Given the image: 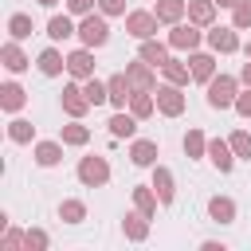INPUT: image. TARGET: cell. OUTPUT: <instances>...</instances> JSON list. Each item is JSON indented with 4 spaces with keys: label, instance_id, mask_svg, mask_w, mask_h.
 Masks as SVG:
<instances>
[{
    "label": "cell",
    "instance_id": "6",
    "mask_svg": "<svg viewBox=\"0 0 251 251\" xmlns=\"http://www.w3.org/2000/svg\"><path fill=\"white\" fill-rule=\"evenodd\" d=\"M78 180L86 184V188H102L106 180H110V161L106 157H98V153H90V157H82L78 161Z\"/></svg>",
    "mask_w": 251,
    "mask_h": 251
},
{
    "label": "cell",
    "instance_id": "36",
    "mask_svg": "<svg viewBox=\"0 0 251 251\" xmlns=\"http://www.w3.org/2000/svg\"><path fill=\"white\" fill-rule=\"evenodd\" d=\"M24 247H27V251H47V247H51V235H47L43 227H27V231H24Z\"/></svg>",
    "mask_w": 251,
    "mask_h": 251
},
{
    "label": "cell",
    "instance_id": "29",
    "mask_svg": "<svg viewBox=\"0 0 251 251\" xmlns=\"http://www.w3.org/2000/svg\"><path fill=\"white\" fill-rule=\"evenodd\" d=\"M153 110H157L153 90H133V98H129V114H133L137 122H145V118H153Z\"/></svg>",
    "mask_w": 251,
    "mask_h": 251
},
{
    "label": "cell",
    "instance_id": "12",
    "mask_svg": "<svg viewBox=\"0 0 251 251\" xmlns=\"http://www.w3.org/2000/svg\"><path fill=\"white\" fill-rule=\"evenodd\" d=\"M106 90H110V106H114V110H129L133 82L126 78V71H122V75H110V78H106Z\"/></svg>",
    "mask_w": 251,
    "mask_h": 251
},
{
    "label": "cell",
    "instance_id": "32",
    "mask_svg": "<svg viewBox=\"0 0 251 251\" xmlns=\"http://www.w3.org/2000/svg\"><path fill=\"white\" fill-rule=\"evenodd\" d=\"M31 137H35V126H31L27 118L12 114V122H8V141H12V145H27Z\"/></svg>",
    "mask_w": 251,
    "mask_h": 251
},
{
    "label": "cell",
    "instance_id": "3",
    "mask_svg": "<svg viewBox=\"0 0 251 251\" xmlns=\"http://www.w3.org/2000/svg\"><path fill=\"white\" fill-rule=\"evenodd\" d=\"M165 39H169V47H173V51H188V55H192V51H200V43H204V27H196L192 20H188V24L180 20V24H173V27H169V35H165Z\"/></svg>",
    "mask_w": 251,
    "mask_h": 251
},
{
    "label": "cell",
    "instance_id": "5",
    "mask_svg": "<svg viewBox=\"0 0 251 251\" xmlns=\"http://www.w3.org/2000/svg\"><path fill=\"white\" fill-rule=\"evenodd\" d=\"M153 98H157V114H165V118H180L184 106H188L184 86H176V82H161V86L153 90Z\"/></svg>",
    "mask_w": 251,
    "mask_h": 251
},
{
    "label": "cell",
    "instance_id": "31",
    "mask_svg": "<svg viewBox=\"0 0 251 251\" xmlns=\"http://www.w3.org/2000/svg\"><path fill=\"white\" fill-rule=\"evenodd\" d=\"M31 31H35V24H31V16L27 12H12L8 16V39H31Z\"/></svg>",
    "mask_w": 251,
    "mask_h": 251
},
{
    "label": "cell",
    "instance_id": "45",
    "mask_svg": "<svg viewBox=\"0 0 251 251\" xmlns=\"http://www.w3.org/2000/svg\"><path fill=\"white\" fill-rule=\"evenodd\" d=\"M35 4H39V8H55L59 0H35Z\"/></svg>",
    "mask_w": 251,
    "mask_h": 251
},
{
    "label": "cell",
    "instance_id": "24",
    "mask_svg": "<svg viewBox=\"0 0 251 251\" xmlns=\"http://www.w3.org/2000/svg\"><path fill=\"white\" fill-rule=\"evenodd\" d=\"M161 75H165V82H176V86H188L192 82V67L184 59H176V55H169L161 63Z\"/></svg>",
    "mask_w": 251,
    "mask_h": 251
},
{
    "label": "cell",
    "instance_id": "38",
    "mask_svg": "<svg viewBox=\"0 0 251 251\" xmlns=\"http://www.w3.org/2000/svg\"><path fill=\"white\" fill-rule=\"evenodd\" d=\"M231 27H251V0H239L235 8H231Z\"/></svg>",
    "mask_w": 251,
    "mask_h": 251
},
{
    "label": "cell",
    "instance_id": "23",
    "mask_svg": "<svg viewBox=\"0 0 251 251\" xmlns=\"http://www.w3.org/2000/svg\"><path fill=\"white\" fill-rule=\"evenodd\" d=\"M169 51H173V47H169V39H157V35H153V39H141L137 59H145V63H153V67H161V63L169 59Z\"/></svg>",
    "mask_w": 251,
    "mask_h": 251
},
{
    "label": "cell",
    "instance_id": "27",
    "mask_svg": "<svg viewBox=\"0 0 251 251\" xmlns=\"http://www.w3.org/2000/svg\"><path fill=\"white\" fill-rule=\"evenodd\" d=\"M106 126H110V137H118V141H122V137H133V133H137V118H133L129 110H114V118H110Z\"/></svg>",
    "mask_w": 251,
    "mask_h": 251
},
{
    "label": "cell",
    "instance_id": "25",
    "mask_svg": "<svg viewBox=\"0 0 251 251\" xmlns=\"http://www.w3.org/2000/svg\"><path fill=\"white\" fill-rule=\"evenodd\" d=\"M35 165L39 169H55L59 161H63V141H35Z\"/></svg>",
    "mask_w": 251,
    "mask_h": 251
},
{
    "label": "cell",
    "instance_id": "35",
    "mask_svg": "<svg viewBox=\"0 0 251 251\" xmlns=\"http://www.w3.org/2000/svg\"><path fill=\"white\" fill-rule=\"evenodd\" d=\"M59 220L63 224H82L86 220V204L82 200H63L59 204Z\"/></svg>",
    "mask_w": 251,
    "mask_h": 251
},
{
    "label": "cell",
    "instance_id": "26",
    "mask_svg": "<svg viewBox=\"0 0 251 251\" xmlns=\"http://www.w3.org/2000/svg\"><path fill=\"white\" fill-rule=\"evenodd\" d=\"M216 0H188V20L196 24V27H212L216 24Z\"/></svg>",
    "mask_w": 251,
    "mask_h": 251
},
{
    "label": "cell",
    "instance_id": "7",
    "mask_svg": "<svg viewBox=\"0 0 251 251\" xmlns=\"http://www.w3.org/2000/svg\"><path fill=\"white\" fill-rule=\"evenodd\" d=\"M157 27H161V20H157V12H153V8H149V12H145V8L126 12V31H129L137 43H141V39H153V35H157Z\"/></svg>",
    "mask_w": 251,
    "mask_h": 251
},
{
    "label": "cell",
    "instance_id": "34",
    "mask_svg": "<svg viewBox=\"0 0 251 251\" xmlns=\"http://www.w3.org/2000/svg\"><path fill=\"white\" fill-rule=\"evenodd\" d=\"M82 90H86V98H90V106H102V102H110V90H106V82L102 78H82Z\"/></svg>",
    "mask_w": 251,
    "mask_h": 251
},
{
    "label": "cell",
    "instance_id": "4",
    "mask_svg": "<svg viewBox=\"0 0 251 251\" xmlns=\"http://www.w3.org/2000/svg\"><path fill=\"white\" fill-rule=\"evenodd\" d=\"M204 43H208V51H216V55H235V51L243 47V43H239V27H231V24H227V27H224V24H220V27H216V24L204 27Z\"/></svg>",
    "mask_w": 251,
    "mask_h": 251
},
{
    "label": "cell",
    "instance_id": "2",
    "mask_svg": "<svg viewBox=\"0 0 251 251\" xmlns=\"http://www.w3.org/2000/svg\"><path fill=\"white\" fill-rule=\"evenodd\" d=\"M110 16H94V12H86V16H78V43L82 47H106V39H110V24H106Z\"/></svg>",
    "mask_w": 251,
    "mask_h": 251
},
{
    "label": "cell",
    "instance_id": "16",
    "mask_svg": "<svg viewBox=\"0 0 251 251\" xmlns=\"http://www.w3.org/2000/svg\"><path fill=\"white\" fill-rule=\"evenodd\" d=\"M35 67H39V75L59 78V75L67 71V55H63L59 47H43V51H39V59H35Z\"/></svg>",
    "mask_w": 251,
    "mask_h": 251
},
{
    "label": "cell",
    "instance_id": "18",
    "mask_svg": "<svg viewBox=\"0 0 251 251\" xmlns=\"http://www.w3.org/2000/svg\"><path fill=\"white\" fill-rule=\"evenodd\" d=\"M208 220L220 224V227L235 224V200L231 196H208Z\"/></svg>",
    "mask_w": 251,
    "mask_h": 251
},
{
    "label": "cell",
    "instance_id": "1",
    "mask_svg": "<svg viewBox=\"0 0 251 251\" xmlns=\"http://www.w3.org/2000/svg\"><path fill=\"white\" fill-rule=\"evenodd\" d=\"M239 78L235 75H216L212 82H208V106L212 110H231L235 106V98H239Z\"/></svg>",
    "mask_w": 251,
    "mask_h": 251
},
{
    "label": "cell",
    "instance_id": "46",
    "mask_svg": "<svg viewBox=\"0 0 251 251\" xmlns=\"http://www.w3.org/2000/svg\"><path fill=\"white\" fill-rule=\"evenodd\" d=\"M216 4H220V8H235L239 0H216Z\"/></svg>",
    "mask_w": 251,
    "mask_h": 251
},
{
    "label": "cell",
    "instance_id": "37",
    "mask_svg": "<svg viewBox=\"0 0 251 251\" xmlns=\"http://www.w3.org/2000/svg\"><path fill=\"white\" fill-rule=\"evenodd\" d=\"M227 141H231V149H235L239 161H251V133H247V129H235Z\"/></svg>",
    "mask_w": 251,
    "mask_h": 251
},
{
    "label": "cell",
    "instance_id": "19",
    "mask_svg": "<svg viewBox=\"0 0 251 251\" xmlns=\"http://www.w3.org/2000/svg\"><path fill=\"white\" fill-rule=\"evenodd\" d=\"M122 231H126V239L129 243H145L149 239V216L145 212H126V220H122Z\"/></svg>",
    "mask_w": 251,
    "mask_h": 251
},
{
    "label": "cell",
    "instance_id": "8",
    "mask_svg": "<svg viewBox=\"0 0 251 251\" xmlns=\"http://www.w3.org/2000/svg\"><path fill=\"white\" fill-rule=\"evenodd\" d=\"M59 102H63V114H67V118H86V110H90V98H86V90H82L78 78L63 86Z\"/></svg>",
    "mask_w": 251,
    "mask_h": 251
},
{
    "label": "cell",
    "instance_id": "21",
    "mask_svg": "<svg viewBox=\"0 0 251 251\" xmlns=\"http://www.w3.org/2000/svg\"><path fill=\"white\" fill-rule=\"evenodd\" d=\"M24 106H27V90L20 82H4L0 86V110L4 114H20Z\"/></svg>",
    "mask_w": 251,
    "mask_h": 251
},
{
    "label": "cell",
    "instance_id": "43",
    "mask_svg": "<svg viewBox=\"0 0 251 251\" xmlns=\"http://www.w3.org/2000/svg\"><path fill=\"white\" fill-rule=\"evenodd\" d=\"M239 82H243V86H251V59L239 67Z\"/></svg>",
    "mask_w": 251,
    "mask_h": 251
},
{
    "label": "cell",
    "instance_id": "28",
    "mask_svg": "<svg viewBox=\"0 0 251 251\" xmlns=\"http://www.w3.org/2000/svg\"><path fill=\"white\" fill-rule=\"evenodd\" d=\"M59 141H63V145H75V149H82V145L90 141V129L82 126V118H71V122L59 129Z\"/></svg>",
    "mask_w": 251,
    "mask_h": 251
},
{
    "label": "cell",
    "instance_id": "33",
    "mask_svg": "<svg viewBox=\"0 0 251 251\" xmlns=\"http://www.w3.org/2000/svg\"><path fill=\"white\" fill-rule=\"evenodd\" d=\"M184 157H188V161L208 157V137H204V129H188V133H184Z\"/></svg>",
    "mask_w": 251,
    "mask_h": 251
},
{
    "label": "cell",
    "instance_id": "11",
    "mask_svg": "<svg viewBox=\"0 0 251 251\" xmlns=\"http://www.w3.org/2000/svg\"><path fill=\"white\" fill-rule=\"evenodd\" d=\"M188 67H192V82H212L216 78V51H192L188 55Z\"/></svg>",
    "mask_w": 251,
    "mask_h": 251
},
{
    "label": "cell",
    "instance_id": "14",
    "mask_svg": "<svg viewBox=\"0 0 251 251\" xmlns=\"http://www.w3.org/2000/svg\"><path fill=\"white\" fill-rule=\"evenodd\" d=\"M0 63H4V71H12V75H24V71L31 67V59L24 55L20 39H8V43L0 47Z\"/></svg>",
    "mask_w": 251,
    "mask_h": 251
},
{
    "label": "cell",
    "instance_id": "13",
    "mask_svg": "<svg viewBox=\"0 0 251 251\" xmlns=\"http://www.w3.org/2000/svg\"><path fill=\"white\" fill-rule=\"evenodd\" d=\"M208 161L220 169V173H231L235 169V149H231V141H220V137H208Z\"/></svg>",
    "mask_w": 251,
    "mask_h": 251
},
{
    "label": "cell",
    "instance_id": "10",
    "mask_svg": "<svg viewBox=\"0 0 251 251\" xmlns=\"http://www.w3.org/2000/svg\"><path fill=\"white\" fill-rule=\"evenodd\" d=\"M126 78L133 82V90H157V67L137 59V63H126Z\"/></svg>",
    "mask_w": 251,
    "mask_h": 251
},
{
    "label": "cell",
    "instance_id": "17",
    "mask_svg": "<svg viewBox=\"0 0 251 251\" xmlns=\"http://www.w3.org/2000/svg\"><path fill=\"white\" fill-rule=\"evenodd\" d=\"M157 157H161V149H157V141H149V137H137V141L129 145V161H133L137 169H153Z\"/></svg>",
    "mask_w": 251,
    "mask_h": 251
},
{
    "label": "cell",
    "instance_id": "30",
    "mask_svg": "<svg viewBox=\"0 0 251 251\" xmlns=\"http://www.w3.org/2000/svg\"><path fill=\"white\" fill-rule=\"evenodd\" d=\"M157 204H161V196L153 192V184H137V188H133V208H137V212H145L149 220L157 216Z\"/></svg>",
    "mask_w": 251,
    "mask_h": 251
},
{
    "label": "cell",
    "instance_id": "47",
    "mask_svg": "<svg viewBox=\"0 0 251 251\" xmlns=\"http://www.w3.org/2000/svg\"><path fill=\"white\" fill-rule=\"evenodd\" d=\"M243 55H247V59H251V39H247V43H243Z\"/></svg>",
    "mask_w": 251,
    "mask_h": 251
},
{
    "label": "cell",
    "instance_id": "42",
    "mask_svg": "<svg viewBox=\"0 0 251 251\" xmlns=\"http://www.w3.org/2000/svg\"><path fill=\"white\" fill-rule=\"evenodd\" d=\"M4 247H12V251L24 247V231L20 227H4Z\"/></svg>",
    "mask_w": 251,
    "mask_h": 251
},
{
    "label": "cell",
    "instance_id": "41",
    "mask_svg": "<svg viewBox=\"0 0 251 251\" xmlns=\"http://www.w3.org/2000/svg\"><path fill=\"white\" fill-rule=\"evenodd\" d=\"M102 16H126V0H98Z\"/></svg>",
    "mask_w": 251,
    "mask_h": 251
},
{
    "label": "cell",
    "instance_id": "20",
    "mask_svg": "<svg viewBox=\"0 0 251 251\" xmlns=\"http://www.w3.org/2000/svg\"><path fill=\"white\" fill-rule=\"evenodd\" d=\"M153 12H157V20L165 27H173V24H180L188 16V0H153Z\"/></svg>",
    "mask_w": 251,
    "mask_h": 251
},
{
    "label": "cell",
    "instance_id": "39",
    "mask_svg": "<svg viewBox=\"0 0 251 251\" xmlns=\"http://www.w3.org/2000/svg\"><path fill=\"white\" fill-rule=\"evenodd\" d=\"M239 118H251V86H243L239 90V98H235V106H231Z\"/></svg>",
    "mask_w": 251,
    "mask_h": 251
},
{
    "label": "cell",
    "instance_id": "15",
    "mask_svg": "<svg viewBox=\"0 0 251 251\" xmlns=\"http://www.w3.org/2000/svg\"><path fill=\"white\" fill-rule=\"evenodd\" d=\"M153 192L161 196V204H173L176 200V176H173V169H165V165H153Z\"/></svg>",
    "mask_w": 251,
    "mask_h": 251
},
{
    "label": "cell",
    "instance_id": "9",
    "mask_svg": "<svg viewBox=\"0 0 251 251\" xmlns=\"http://www.w3.org/2000/svg\"><path fill=\"white\" fill-rule=\"evenodd\" d=\"M67 75L71 78H90L94 75V47H75L71 55H67Z\"/></svg>",
    "mask_w": 251,
    "mask_h": 251
},
{
    "label": "cell",
    "instance_id": "22",
    "mask_svg": "<svg viewBox=\"0 0 251 251\" xmlns=\"http://www.w3.org/2000/svg\"><path fill=\"white\" fill-rule=\"evenodd\" d=\"M71 35H78V24L71 20V12L47 20V39H51V43H63V39H71Z\"/></svg>",
    "mask_w": 251,
    "mask_h": 251
},
{
    "label": "cell",
    "instance_id": "40",
    "mask_svg": "<svg viewBox=\"0 0 251 251\" xmlns=\"http://www.w3.org/2000/svg\"><path fill=\"white\" fill-rule=\"evenodd\" d=\"M67 4V12L71 16H86V12H94L98 8V0H63Z\"/></svg>",
    "mask_w": 251,
    "mask_h": 251
},
{
    "label": "cell",
    "instance_id": "44",
    "mask_svg": "<svg viewBox=\"0 0 251 251\" xmlns=\"http://www.w3.org/2000/svg\"><path fill=\"white\" fill-rule=\"evenodd\" d=\"M200 251H224V243H220V239H204V243H200Z\"/></svg>",
    "mask_w": 251,
    "mask_h": 251
}]
</instances>
